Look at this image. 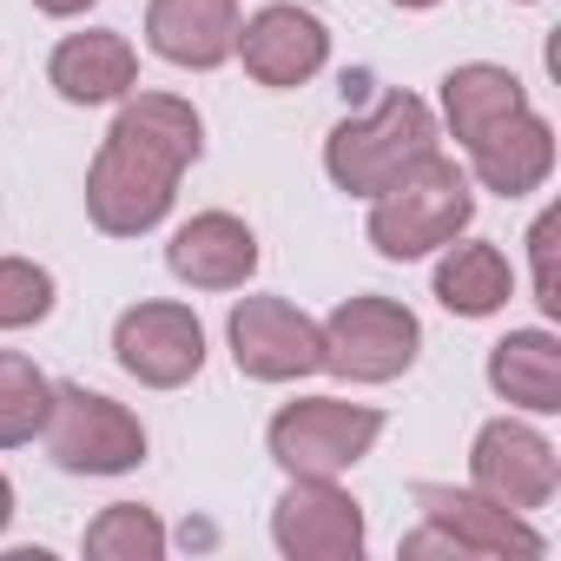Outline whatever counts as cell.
<instances>
[{
	"label": "cell",
	"mask_w": 561,
	"mask_h": 561,
	"mask_svg": "<svg viewBox=\"0 0 561 561\" xmlns=\"http://www.w3.org/2000/svg\"><path fill=\"white\" fill-rule=\"evenodd\" d=\"M436 152V113L416 93H383L364 119H344L324 146V172L351 198H377L403 165Z\"/></svg>",
	"instance_id": "3"
},
{
	"label": "cell",
	"mask_w": 561,
	"mask_h": 561,
	"mask_svg": "<svg viewBox=\"0 0 561 561\" xmlns=\"http://www.w3.org/2000/svg\"><path fill=\"white\" fill-rule=\"evenodd\" d=\"M47 456L67 476H126V469L146 462V430L126 403H113L87 383H54Z\"/></svg>",
	"instance_id": "6"
},
{
	"label": "cell",
	"mask_w": 561,
	"mask_h": 561,
	"mask_svg": "<svg viewBox=\"0 0 561 561\" xmlns=\"http://www.w3.org/2000/svg\"><path fill=\"white\" fill-rule=\"evenodd\" d=\"M489 383L495 397H508L515 410L554 416L561 410V344L548 331H508L489 351Z\"/></svg>",
	"instance_id": "17"
},
{
	"label": "cell",
	"mask_w": 561,
	"mask_h": 561,
	"mask_svg": "<svg viewBox=\"0 0 561 561\" xmlns=\"http://www.w3.org/2000/svg\"><path fill=\"white\" fill-rule=\"evenodd\" d=\"M244 54V73L257 87H305L324 60H331V34L318 14L291 8V0H271L251 21H238V47Z\"/></svg>",
	"instance_id": "12"
},
{
	"label": "cell",
	"mask_w": 561,
	"mask_h": 561,
	"mask_svg": "<svg viewBox=\"0 0 561 561\" xmlns=\"http://www.w3.org/2000/svg\"><path fill=\"white\" fill-rule=\"evenodd\" d=\"M54 410V383L34 370V357L0 351V449H21L47 430Z\"/></svg>",
	"instance_id": "20"
},
{
	"label": "cell",
	"mask_w": 561,
	"mask_h": 561,
	"mask_svg": "<svg viewBox=\"0 0 561 561\" xmlns=\"http://www.w3.org/2000/svg\"><path fill=\"white\" fill-rule=\"evenodd\" d=\"M469 482L489 502L528 515V508H548V495L561 482V462H554V443L548 436H535L528 423H508L502 416V423H482V436L469 449Z\"/></svg>",
	"instance_id": "11"
},
{
	"label": "cell",
	"mask_w": 561,
	"mask_h": 561,
	"mask_svg": "<svg viewBox=\"0 0 561 561\" xmlns=\"http://www.w3.org/2000/svg\"><path fill=\"white\" fill-rule=\"evenodd\" d=\"M113 357L146 390H179L205 370V324L185 305H133L113 324Z\"/></svg>",
	"instance_id": "10"
},
{
	"label": "cell",
	"mask_w": 561,
	"mask_h": 561,
	"mask_svg": "<svg viewBox=\"0 0 561 561\" xmlns=\"http://www.w3.org/2000/svg\"><path fill=\"white\" fill-rule=\"evenodd\" d=\"M554 231H561V211H541L535 231H528V251H535V305L548 318H561V285H554Z\"/></svg>",
	"instance_id": "23"
},
{
	"label": "cell",
	"mask_w": 561,
	"mask_h": 561,
	"mask_svg": "<svg viewBox=\"0 0 561 561\" xmlns=\"http://www.w3.org/2000/svg\"><path fill=\"white\" fill-rule=\"evenodd\" d=\"M205 126L172 93H139L119 106L93 172H87V211L106 238H139L172 211L179 172L198 159Z\"/></svg>",
	"instance_id": "1"
},
{
	"label": "cell",
	"mask_w": 561,
	"mask_h": 561,
	"mask_svg": "<svg viewBox=\"0 0 561 561\" xmlns=\"http://www.w3.org/2000/svg\"><path fill=\"white\" fill-rule=\"evenodd\" d=\"M165 264H172L179 285H192V291H238L244 277L257 271V238L231 211H198V218H185L172 231Z\"/></svg>",
	"instance_id": "13"
},
{
	"label": "cell",
	"mask_w": 561,
	"mask_h": 561,
	"mask_svg": "<svg viewBox=\"0 0 561 561\" xmlns=\"http://www.w3.org/2000/svg\"><path fill=\"white\" fill-rule=\"evenodd\" d=\"M410 495L423 508V528L403 535V554H548L541 528H528L515 508L489 502L482 489L416 482Z\"/></svg>",
	"instance_id": "4"
},
{
	"label": "cell",
	"mask_w": 561,
	"mask_h": 561,
	"mask_svg": "<svg viewBox=\"0 0 561 561\" xmlns=\"http://www.w3.org/2000/svg\"><path fill=\"white\" fill-rule=\"evenodd\" d=\"M476 218V192L469 172L443 152H423L416 165H403L377 198H370V244L383 257H430L436 244H449L462 225Z\"/></svg>",
	"instance_id": "2"
},
{
	"label": "cell",
	"mask_w": 561,
	"mask_h": 561,
	"mask_svg": "<svg viewBox=\"0 0 561 561\" xmlns=\"http://www.w3.org/2000/svg\"><path fill=\"white\" fill-rule=\"evenodd\" d=\"M271 541L291 561H357L364 554V508L324 476H291V489L271 508Z\"/></svg>",
	"instance_id": "8"
},
{
	"label": "cell",
	"mask_w": 561,
	"mask_h": 561,
	"mask_svg": "<svg viewBox=\"0 0 561 561\" xmlns=\"http://www.w3.org/2000/svg\"><path fill=\"white\" fill-rule=\"evenodd\" d=\"M54 311V277L34 257H0V331H27Z\"/></svg>",
	"instance_id": "22"
},
{
	"label": "cell",
	"mask_w": 561,
	"mask_h": 561,
	"mask_svg": "<svg viewBox=\"0 0 561 561\" xmlns=\"http://www.w3.org/2000/svg\"><path fill=\"white\" fill-rule=\"evenodd\" d=\"M231 357L257 383H291L324 370V331L285 298H244L231 311Z\"/></svg>",
	"instance_id": "9"
},
{
	"label": "cell",
	"mask_w": 561,
	"mask_h": 561,
	"mask_svg": "<svg viewBox=\"0 0 561 561\" xmlns=\"http://www.w3.org/2000/svg\"><path fill=\"white\" fill-rule=\"evenodd\" d=\"M528 106V93H522V80L508 73V67H489V60H469V67H456L449 80H443V113H449V133L462 139V146H476L482 133H495L508 113H522Z\"/></svg>",
	"instance_id": "18"
},
{
	"label": "cell",
	"mask_w": 561,
	"mask_h": 561,
	"mask_svg": "<svg viewBox=\"0 0 561 561\" xmlns=\"http://www.w3.org/2000/svg\"><path fill=\"white\" fill-rule=\"evenodd\" d=\"M469 172L489 185V192H502V198H522V192H535L548 172H554V126L541 119V113H508L495 133H482L476 146H469Z\"/></svg>",
	"instance_id": "15"
},
{
	"label": "cell",
	"mask_w": 561,
	"mask_h": 561,
	"mask_svg": "<svg viewBox=\"0 0 561 561\" xmlns=\"http://www.w3.org/2000/svg\"><path fill=\"white\" fill-rule=\"evenodd\" d=\"M8 522H14V482L0 476V528H8Z\"/></svg>",
	"instance_id": "25"
},
{
	"label": "cell",
	"mask_w": 561,
	"mask_h": 561,
	"mask_svg": "<svg viewBox=\"0 0 561 561\" xmlns=\"http://www.w3.org/2000/svg\"><path fill=\"white\" fill-rule=\"evenodd\" d=\"M515 291V271L495 244H449V257L436 264V298L456 318H495Z\"/></svg>",
	"instance_id": "19"
},
{
	"label": "cell",
	"mask_w": 561,
	"mask_h": 561,
	"mask_svg": "<svg viewBox=\"0 0 561 561\" xmlns=\"http://www.w3.org/2000/svg\"><path fill=\"white\" fill-rule=\"evenodd\" d=\"M146 41L172 67H225L238 47V0H152L146 8Z\"/></svg>",
	"instance_id": "14"
},
{
	"label": "cell",
	"mask_w": 561,
	"mask_h": 561,
	"mask_svg": "<svg viewBox=\"0 0 561 561\" xmlns=\"http://www.w3.org/2000/svg\"><path fill=\"white\" fill-rule=\"evenodd\" d=\"M47 80L60 100L73 106H106V100H126L133 80H139V60L119 34H67L47 60Z\"/></svg>",
	"instance_id": "16"
},
{
	"label": "cell",
	"mask_w": 561,
	"mask_h": 561,
	"mask_svg": "<svg viewBox=\"0 0 561 561\" xmlns=\"http://www.w3.org/2000/svg\"><path fill=\"white\" fill-rule=\"evenodd\" d=\"M34 8H41V14H60V21H67V14H87L93 0H34Z\"/></svg>",
	"instance_id": "24"
},
{
	"label": "cell",
	"mask_w": 561,
	"mask_h": 561,
	"mask_svg": "<svg viewBox=\"0 0 561 561\" xmlns=\"http://www.w3.org/2000/svg\"><path fill=\"white\" fill-rule=\"evenodd\" d=\"M318 331H324V370H337L351 383H390L423 351V324L397 298H351Z\"/></svg>",
	"instance_id": "7"
},
{
	"label": "cell",
	"mask_w": 561,
	"mask_h": 561,
	"mask_svg": "<svg viewBox=\"0 0 561 561\" xmlns=\"http://www.w3.org/2000/svg\"><path fill=\"white\" fill-rule=\"evenodd\" d=\"M397 8H436V0H397Z\"/></svg>",
	"instance_id": "26"
},
{
	"label": "cell",
	"mask_w": 561,
	"mask_h": 561,
	"mask_svg": "<svg viewBox=\"0 0 561 561\" xmlns=\"http://www.w3.org/2000/svg\"><path fill=\"white\" fill-rule=\"evenodd\" d=\"M377 436H383V410L344 403V397H305V403H285L271 416V456L285 476L337 482L344 469H357L370 456Z\"/></svg>",
	"instance_id": "5"
},
{
	"label": "cell",
	"mask_w": 561,
	"mask_h": 561,
	"mask_svg": "<svg viewBox=\"0 0 561 561\" xmlns=\"http://www.w3.org/2000/svg\"><path fill=\"white\" fill-rule=\"evenodd\" d=\"M87 554L93 561H159L165 554V522L139 502H113L87 528Z\"/></svg>",
	"instance_id": "21"
}]
</instances>
